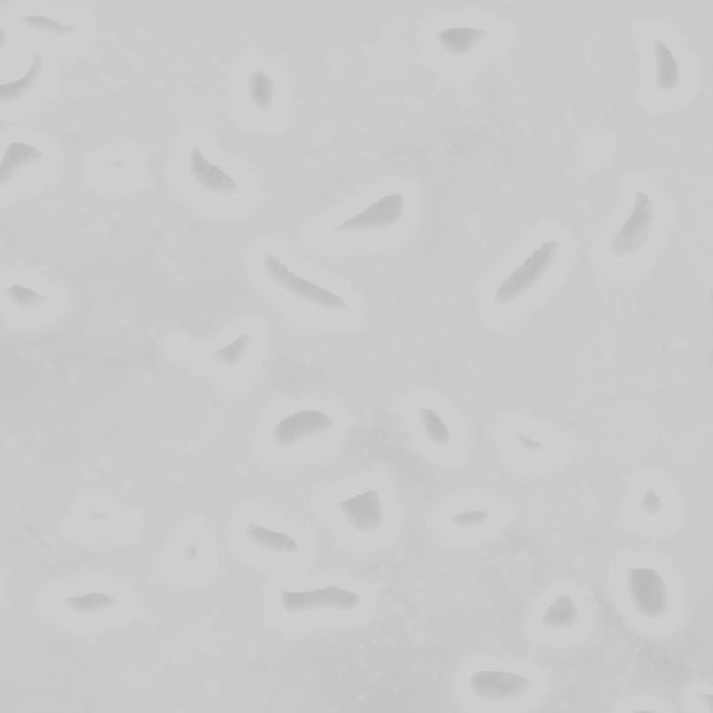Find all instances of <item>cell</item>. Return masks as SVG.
I'll return each instance as SVG.
<instances>
[{
	"mask_svg": "<svg viewBox=\"0 0 713 713\" xmlns=\"http://www.w3.org/2000/svg\"><path fill=\"white\" fill-rule=\"evenodd\" d=\"M108 167L111 171H126V164L123 161L113 162Z\"/></svg>",
	"mask_w": 713,
	"mask_h": 713,
	"instance_id": "4316f807",
	"label": "cell"
},
{
	"mask_svg": "<svg viewBox=\"0 0 713 713\" xmlns=\"http://www.w3.org/2000/svg\"><path fill=\"white\" fill-rule=\"evenodd\" d=\"M527 678L506 671H479L468 680L472 695L487 705L510 702L518 700L530 690Z\"/></svg>",
	"mask_w": 713,
	"mask_h": 713,
	"instance_id": "5b68a950",
	"label": "cell"
},
{
	"mask_svg": "<svg viewBox=\"0 0 713 713\" xmlns=\"http://www.w3.org/2000/svg\"><path fill=\"white\" fill-rule=\"evenodd\" d=\"M662 501L658 494L654 491V487H649L641 502L642 513L649 518H658L661 513Z\"/></svg>",
	"mask_w": 713,
	"mask_h": 713,
	"instance_id": "cb8c5ba5",
	"label": "cell"
},
{
	"mask_svg": "<svg viewBox=\"0 0 713 713\" xmlns=\"http://www.w3.org/2000/svg\"><path fill=\"white\" fill-rule=\"evenodd\" d=\"M579 618L576 603L570 596L557 598L543 615L542 625L548 630H567L573 627Z\"/></svg>",
	"mask_w": 713,
	"mask_h": 713,
	"instance_id": "2e32d148",
	"label": "cell"
},
{
	"mask_svg": "<svg viewBox=\"0 0 713 713\" xmlns=\"http://www.w3.org/2000/svg\"><path fill=\"white\" fill-rule=\"evenodd\" d=\"M489 520H491V514L487 511L472 510L455 516L450 524L460 530H474V528L482 527Z\"/></svg>",
	"mask_w": 713,
	"mask_h": 713,
	"instance_id": "603a6c76",
	"label": "cell"
},
{
	"mask_svg": "<svg viewBox=\"0 0 713 713\" xmlns=\"http://www.w3.org/2000/svg\"><path fill=\"white\" fill-rule=\"evenodd\" d=\"M334 422L321 411H300L281 419L273 429V442L279 450L329 435Z\"/></svg>",
	"mask_w": 713,
	"mask_h": 713,
	"instance_id": "8992f818",
	"label": "cell"
},
{
	"mask_svg": "<svg viewBox=\"0 0 713 713\" xmlns=\"http://www.w3.org/2000/svg\"><path fill=\"white\" fill-rule=\"evenodd\" d=\"M487 31L475 30V28H450L438 34V42L443 50L452 53L456 58H463L470 50H474L478 43L487 38Z\"/></svg>",
	"mask_w": 713,
	"mask_h": 713,
	"instance_id": "5bb4252c",
	"label": "cell"
},
{
	"mask_svg": "<svg viewBox=\"0 0 713 713\" xmlns=\"http://www.w3.org/2000/svg\"><path fill=\"white\" fill-rule=\"evenodd\" d=\"M20 26L27 30L52 36L56 40H72L79 34V27L74 24H63L43 16H27L20 19Z\"/></svg>",
	"mask_w": 713,
	"mask_h": 713,
	"instance_id": "e0dca14e",
	"label": "cell"
},
{
	"mask_svg": "<svg viewBox=\"0 0 713 713\" xmlns=\"http://www.w3.org/2000/svg\"><path fill=\"white\" fill-rule=\"evenodd\" d=\"M183 562H186L187 564H194V563L198 562V549H196V542L190 543V547H188L186 555H184Z\"/></svg>",
	"mask_w": 713,
	"mask_h": 713,
	"instance_id": "484cf974",
	"label": "cell"
},
{
	"mask_svg": "<svg viewBox=\"0 0 713 713\" xmlns=\"http://www.w3.org/2000/svg\"><path fill=\"white\" fill-rule=\"evenodd\" d=\"M43 58L40 52L34 53L33 63L26 76L17 81L0 84V105H14L35 87L42 73Z\"/></svg>",
	"mask_w": 713,
	"mask_h": 713,
	"instance_id": "4fadbf2b",
	"label": "cell"
},
{
	"mask_svg": "<svg viewBox=\"0 0 713 713\" xmlns=\"http://www.w3.org/2000/svg\"><path fill=\"white\" fill-rule=\"evenodd\" d=\"M654 48L658 62V89L661 92L673 91L678 88L681 79L678 60L668 46L661 41H655Z\"/></svg>",
	"mask_w": 713,
	"mask_h": 713,
	"instance_id": "9a60e30c",
	"label": "cell"
},
{
	"mask_svg": "<svg viewBox=\"0 0 713 713\" xmlns=\"http://www.w3.org/2000/svg\"><path fill=\"white\" fill-rule=\"evenodd\" d=\"M249 99L262 113H271L273 109V94H275V82L271 77L261 70H256L249 77Z\"/></svg>",
	"mask_w": 713,
	"mask_h": 713,
	"instance_id": "ac0fdd59",
	"label": "cell"
},
{
	"mask_svg": "<svg viewBox=\"0 0 713 713\" xmlns=\"http://www.w3.org/2000/svg\"><path fill=\"white\" fill-rule=\"evenodd\" d=\"M654 205L642 191L635 193V203L625 226L610 242L609 252L616 259H630L640 252L654 227Z\"/></svg>",
	"mask_w": 713,
	"mask_h": 713,
	"instance_id": "277c9868",
	"label": "cell"
},
{
	"mask_svg": "<svg viewBox=\"0 0 713 713\" xmlns=\"http://www.w3.org/2000/svg\"><path fill=\"white\" fill-rule=\"evenodd\" d=\"M344 518L360 535L373 533L382 527L385 514L377 491L364 492L337 503Z\"/></svg>",
	"mask_w": 713,
	"mask_h": 713,
	"instance_id": "9c48e42d",
	"label": "cell"
},
{
	"mask_svg": "<svg viewBox=\"0 0 713 713\" xmlns=\"http://www.w3.org/2000/svg\"><path fill=\"white\" fill-rule=\"evenodd\" d=\"M251 334H242L233 343L227 344L226 347H223L220 350L213 351L211 356L227 370L236 371L242 365L247 350L251 346Z\"/></svg>",
	"mask_w": 713,
	"mask_h": 713,
	"instance_id": "ffe728a7",
	"label": "cell"
},
{
	"mask_svg": "<svg viewBox=\"0 0 713 713\" xmlns=\"http://www.w3.org/2000/svg\"><path fill=\"white\" fill-rule=\"evenodd\" d=\"M627 586L632 606L642 617L658 622L669 610V591L663 577L654 569L627 570Z\"/></svg>",
	"mask_w": 713,
	"mask_h": 713,
	"instance_id": "3957f363",
	"label": "cell"
},
{
	"mask_svg": "<svg viewBox=\"0 0 713 713\" xmlns=\"http://www.w3.org/2000/svg\"><path fill=\"white\" fill-rule=\"evenodd\" d=\"M190 172L194 180L208 193L220 196L240 194V186L232 176L206 159L200 148L194 147L190 157Z\"/></svg>",
	"mask_w": 713,
	"mask_h": 713,
	"instance_id": "30bf717a",
	"label": "cell"
},
{
	"mask_svg": "<svg viewBox=\"0 0 713 713\" xmlns=\"http://www.w3.org/2000/svg\"><path fill=\"white\" fill-rule=\"evenodd\" d=\"M262 265H264V271L268 278L293 298H297L305 304L322 310V311L332 312V314L346 312L347 304L343 298L334 295L331 290L315 285L312 281L297 275L273 254H265Z\"/></svg>",
	"mask_w": 713,
	"mask_h": 713,
	"instance_id": "6da1fadb",
	"label": "cell"
},
{
	"mask_svg": "<svg viewBox=\"0 0 713 713\" xmlns=\"http://www.w3.org/2000/svg\"><path fill=\"white\" fill-rule=\"evenodd\" d=\"M557 252H559V244L553 240L542 244L537 251H533L528 257L527 261L518 266L497 288L496 295H494V303L497 307H506L523 297L524 295H527L531 288L540 283L543 276L547 275L549 269L552 268Z\"/></svg>",
	"mask_w": 713,
	"mask_h": 713,
	"instance_id": "7a4b0ae2",
	"label": "cell"
},
{
	"mask_svg": "<svg viewBox=\"0 0 713 713\" xmlns=\"http://www.w3.org/2000/svg\"><path fill=\"white\" fill-rule=\"evenodd\" d=\"M45 159V154L40 148L26 142H12L4 151V159L0 161V190L6 188L13 181L19 172L26 167L36 166Z\"/></svg>",
	"mask_w": 713,
	"mask_h": 713,
	"instance_id": "8fae6325",
	"label": "cell"
},
{
	"mask_svg": "<svg viewBox=\"0 0 713 713\" xmlns=\"http://www.w3.org/2000/svg\"><path fill=\"white\" fill-rule=\"evenodd\" d=\"M281 602L286 612L304 613L315 609H334L350 612L358 608L361 596L346 589L329 586L317 591H286L281 594Z\"/></svg>",
	"mask_w": 713,
	"mask_h": 713,
	"instance_id": "ba28073f",
	"label": "cell"
},
{
	"mask_svg": "<svg viewBox=\"0 0 713 713\" xmlns=\"http://www.w3.org/2000/svg\"><path fill=\"white\" fill-rule=\"evenodd\" d=\"M246 535L247 540L254 547L266 550V552L286 555V556H297L302 552V548L292 537L262 527L257 523H249L247 525Z\"/></svg>",
	"mask_w": 713,
	"mask_h": 713,
	"instance_id": "7c38bea8",
	"label": "cell"
},
{
	"mask_svg": "<svg viewBox=\"0 0 713 713\" xmlns=\"http://www.w3.org/2000/svg\"><path fill=\"white\" fill-rule=\"evenodd\" d=\"M7 45V36L4 34V31L0 28V52L6 48Z\"/></svg>",
	"mask_w": 713,
	"mask_h": 713,
	"instance_id": "83f0119b",
	"label": "cell"
},
{
	"mask_svg": "<svg viewBox=\"0 0 713 713\" xmlns=\"http://www.w3.org/2000/svg\"><path fill=\"white\" fill-rule=\"evenodd\" d=\"M4 297L20 312L31 311L48 304V298L33 288L23 285H13L4 292Z\"/></svg>",
	"mask_w": 713,
	"mask_h": 713,
	"instance_id": "44dd1931",
	"label": "cell"
},
{
	"mask_svg": "<svg viewBox=\"0 0 713 713\" xmlns=\"http://www.w3.org/2000/svg\"><path fill=\"white\" fill-rule=\"evenodd\" d=\"M516 441H518V446L523 448L524 452L530 453V455H538V453H542L545 450V446L542 443L538 442V441H533L527 436L518 435V433Z\"/></svg>",
	"mask_w": 713,
	"mask_h": 713,
	"instance_id": "d4e9b609",
	"label": "cell"
},
{
	"mask_svg": "<svg viewBox=\"0 0 713 713\" xmlns=\"http://www.w3.org/2000/svg\"><path fill=\"white\" fill-rule=\"evenodd\" d=\"M632 713H656V712H654V710H637V712Z\"/></svg>",
	"mask_w": 713,
	"mask_h": 713,
	"instance_id": "f1b7e54d",
	"label": "cell"
},
{
	"mask_svg": "<svg viewBox=\"0 0 713 713\" xmlns=\"http://www.w3.org/2000/svg\"><path fill=\"white\" fill-rule=\"evenodd\" d=\"M419 421H421L424 433L433 445L438 446V448H446L450 445L452 433L438 412L433 410L421 409L419 410Z\"/></svg>",
	"mask_w": 713,
	"mask_h": 713,
	"instance_id": "d6986e66",
	"label": "cell"
},
{
	"mask_svg": "<svg viewBox=\"0 0 713 713\" xmlns=\"http://www.w3.org/2000/svg\"><path fill=\"white\" fill-rule=\"evenodd\" d=\"M65 605L73 609L74 612L82 613V615H88V613H96L98 610L111 608L116 605V601L105 594H87V595L74 596V598L65 599Z\"/></svg>",
	"mask_w": 713,
	"mask_h": 713,
	"instance_id": "7402d4cb",
	"label": "cell"
},
{
	"mask_svg": "<svg viewBox=\"0 0 713 713\" xmlns=\"http://www.w3.org/2000/svg\"><path fill=\"white\" fill-rule=\"evenodd\" d=\"M404 210H406L404 196L399 193L389 194L375 201L367 210H364L356 217L334 227V232L360 233L392 229L404 217Z\"/></svg>",
	"mask_w": 713,
	"mask_h": 713,
	"instance_id": "52a82bcc",
	"label": "cell"
}]
</instances>
